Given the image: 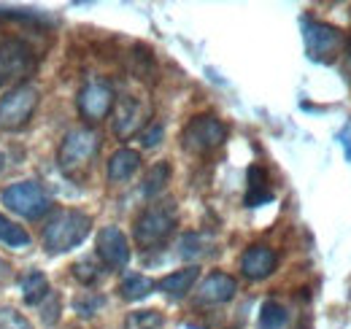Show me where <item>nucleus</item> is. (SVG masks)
<instances>
[{
	"instance_id": "obj_1",
	"label": "nucleus",
	"mask_w": 351,
	"mask_h": 329,
	"mask_svg": "<svg viewBox=\"0 0 351 329\" xmlns=\"http://www.w3.org/2000/svg\"><path fill=\"white\" fill-rule=\"evenodd\" d=\"M92 232V219L76 208H60L51 210L44 227V248L49 254H65L71 248L82 246Z\"/></svg>"
},
{
	"instance_id": "obj_2",
	"label": "nucleus",
	"mask_w": 351,
	"mask_h": 329,
	"mask_svg": "<svg viewBox=\"0 0 351 329\" xmlns=\"http://www.w3.org/2000/svg\"><path fill=\"white\" fill-rule=\"evenodd\" d=\"M97 151H100V135L89 127H76L62 138L57 151V164L68 178H84Z\"/></svg>"
},
{
	"instance_id": "obj_3",
	"label": "nucleus",
	"mask_w": 351,
	"mask_h": 329,
	"mask_svg": "<svg viewBox=\"0 0 351 329\" xmlns=\"http://www.w3.org/2000/svg\"><path fill=\"white\" fill-rule=\"evenodd\" d=\"M346 33L327 25V22H319V19H303V41H306V54L311 62H322V65H330L338 60L341 51H346Z\"/></svg>"
},
{
	"instance_id": "obj_4",
	"label": "nucleus",
	"mask_w": 351,
	"mask_h": 329,
	"mask_svg": "<svg viewBox=\"0 0 351 329\" xmlns=\"http://www.w3.org/2000/svg\"><path fill=\"white\" fill-rule=\"evenodd\" d=\"M178 216H176L173 203H157L149 206L138 219H135V243L141 248H154L162 246L171 235H173Z\"/></svg>"
},
{
	"instance_id": "obj_5",
	"label": "nucleus",
	"mask_w": 351,
	"mask_h": 329,
	"mask_svg": "<svg viewBox=\"0 0 351 329\" xmlns=\"http://www.w3.org/2000/svg\"><path fill=\"white\" fill-rule=\"evenodd\" d=\"M38 89L33 84H16L0 97V130L16 132L33 119L38 108Z\"/></svg>"
},
{
	"instance_id": "obj_6",
	"label": "nucleus",
	"mask_w": 351,
	"mask_h": 329,
	"mask_svg": "<svg viewBox=\"0 0 351 329\" xmlns=\"http://www.w3.org/2000/svg\"><path fill=\"white\" fill-rule=\"evenodd\" d=\"M3 203L8 206V210H14L22 219H41L51 210V197L46 195V189L38 181H16L11 186L3 189Z\"/></svg>"
},
{
	"instance_id": "obj_7",
	"label": "nucleus",
	"mask_w": 351,
	"mask_h": 329,
	"mask_svg": "<svg viewBox=\"0 0 351 329\" xmlns=\"http://www.w3.org/2000/svg\"><path fill=\"white\" fill-rule=\"evenodd\" d=\"M224 141H227V127L211 114H200V117L189 119V124L181 132V143L192 154H208V151L219 149Z\"/></svg>"
},
{
	"instance_id": "obj_8",
	"label": "nucleus",
	"mask_w": 351,
	"mask_h": 329,
	"mask_svg": "<svg viewBox=\"0 0 351 329\" xmlns=\"http://www.w3.org/2000/svg\"><path fill=\"white\" fill-rule=\"evenodd\" d=\"M36 68V54L30 43L22 38H3L0 41V84L25 79Z\"/></svg>"
},
{
	"instance_id": "obj_9",
	"label": "nucleus",
	"mask_w": 351,
	"mask_h": 329,
	"mask_svg": "<svg viewBox=\"0 0 351 329\" xmlns=\"http://www.w3.org/2000/svg\"><path fill=\"white\" fill-rule=\"evenodd\" d=\"M149 114H152V108H149V103H146L143 97H135V95L119 97V103H117V108H114V124H111L114 135H117L119 141L132 138L138 130L146 127Z\"/></svg>"
},
{
	"instance_id": "obj_10",
	"label": "nucleus",
	"mask_w": 351,
	"mask_h": 329,
	"mask_svg": "<svg viewBox=\"0 0 351 329\" xmlns=\"http://www.w3.org/2000/svg\"><path fill=\"white\" fill-rule=\"evenodd\" d=\"M79 114L87 119V122H100L111 114L114 108V89L108 82H87L79 92Z\"/></svg>"
},
{
	"instance_id": "obj_11",
	"label": "nucleus",
	"mask_w": 351,
	"mask_h": 329,
	"mask_svg": "<svg viewBox=\"0 0 351 329\" xmlns=\"http://www.w3.org/2000/svg\"><path fill=\"white\" fill-rule=\"evenodd\" d=\"M97 256L108 270H122L130 262V243L119 227H103L97 232Z\"/></svg>"
},
{
	"instance_id": "obj_12",
	"label": "nucleus",
	"mask_w": 351,
	"mask_h": 329,
	"mask_svg": "<svg viewBox=\"0 0 351 329\" xmlns=\"http://www.w3.org/2000/svg\"><path fill=\"white\" fill-rule=\"evenodd\" d=\"M276 265H278L276 251L263 246V243L246 248L243 256H241V273H243L249 281H265L267 276L276 273Z\"/></svg>"
},
{
	"instance_id": "obj_13",
	"label": "nucleus",
	"mask_w": 351,
	"mask_h": 329,
	"mask_svg": "<svg viewBox=\"0 0 351 329\" xmlns=\"http://www.w3.org/2000/svg\"><path fill=\"white\" fill-rule=\"evenodd\" d=\"M238 291V281L227 273H211L200 289H197V302L200 305H221V302H230Z\"/></svg>"
},
{
	"instance_id": "obj_14",
	"label": "nucleus",
	"mask_w": 351,
	"mask_h": 329,
	"mask_svg": "<svg viewBox=\"0 0 351 329\" xmlns=\"http://www.w3.org/2000/svg\"><path fill=\"white\" fill-rule=\"evenodd\" d=\"M138 167H141V154L132 151V149H119L108 160V181L111 184H125L138 173Z\"/></svg>"
},
{
	"instance_id": "obj_15",
	"label": "nucleus",
	"mask_w": 351,
	"mask_h": 329,
	"mask_svg": "<svg viewBox=\"0 0 351 329\" xmlns=\"http://www.w3.org/2000/svg\"><path fill=\"white\" fill-rule=\"evenodd\" d=\"M200 278V270L192 265V267H184V270H176L171 276H165L157 289L165 294V297H171V300H181V297H186L192 287H195V281Z\"/></svg>"
},
{
	"instance_id": "obj_16",
	"label": "nucleus",
	"mask_w": 351,
	"mask_h": 329,
	"mask_svg": "<svg viewBox=\"0 0 351 329\" xmlns=\"http://www.w3.org/2000/svg\"><path fill=\"white\" fill-rule=\"evenodd\" d=\"M273 200V189H270V178L263 164H252L249 167V186H246V206L257 208Z\"/></svg>"
},
{
	"instance_id": "obj_17",
	"label": "nucleus",
	"mask_w": 351,
	"mask_h": 329,
	"mask_svg": "<svg viewBox=\"0 0 351 329\" xmlns=\"http://www.w3.org/2000/svg\"><path fill=\"white\" fill-rule=\"evenodd\" d=\"M168 181H171V164L168 162L152 164L149 173L143 175V186H141L143 197H157V195L168 186Z\"/></svg>"
},
{
	"instance_id": "obj_18",
	"label": "nucleus",
	"mask_w": 351,
	"mask_h": 329,
	"mask_svg": "<svg viewBox=\"0 0 351 329\" xmlns=\"http://www.w3.org/2000/svg\"><path fill=\"white\" fill-rule=\"evenodd\" d=\"M49 294H51L49 281H46L44 273H38V270H33V273L22 281V300H25L27 305H41Z\"/></svg>"
},
{
	"instance_id": "obj_19",
	"label": "nucleus",
	"mask_w": 351,
	"mask_h": 329,
	"mask_svg": "<svg viewBox=\"0 0 351 329\" xmlns=\"http://www.w3.org/2000/svg\"><path fill=\"white\" fill-rule=\"evenodd\" d=\"M154 289H157V284H154L152 278H146V276H128V278L122 281V287H119V294H122V300H128V302H138V300L149 297Z\"/></svg>"
},
{
	"instance_id": "obj_20",
	"label": "nucleus",
	"mask_w": 351,
	"mask_h": 329,
	"mask_svg": "<svg viewBox=\"0 0 351 329\" xmlns=\"http://www.w3.org/2000/svg\"><path fill=\"white\" fill-rule=\"evenodd\" d=\"M289 324V313L281 302L267 300L260 308V329H287Z\"/></svg>"
},
{
	"instance_id": "obj_21",
	"label": "nucleus",
	"mask_w": 351,
	"mask_h": 329,
	"mask_svg": "<svg viewBox=\"0 0 351 329\" xmlns=\"http://www.w3.org/2000/svg\"><path fill=\"white\" fill-rule=\"evenodd\" d=\"M0 243L8 248H25L30 243V235H27L19 224L8 221V219L0 213Z\"/></svg>"
},
{
	"instance_id": "obj_22",
	"label": "nucleus",
	"mask_w": 351,
	"mask_h": 329,
	"mask_svg": "<svg viewBox=\"0 0 351 329\" xmlns=\"http://www.w3.org/2000/svg\"><path fill=\"white\" fill-rule=\"evenodd\" d=\"M165 319L157 310H135L128 316V329H162Z\"/></svg>"
},
{
	"instance_id": "obj_23",
	"label": "nucleus",
	"mask_w": 351,
	"mask_h": 329,
	"mask_svg": "<svg viewBox=\"0 0 351 329\" xmlns=\"http://www.w3.org/2000/svg\"><path fill=\"white\" fill-rule=\"evenodd\" d=\"M0 329H33V324L14 308H0Z\"/></svg>"
},
{
	"instance_id": "obj_24",
	"label": "nucleus",
	"mask_w": 351,
	"mask_h": 329,
	"mask_svg": "<svg viewBox=\"0 0 351 329\" xmlns=\"http://www.w3.org/2000/svg\"><path fill=\"white\" fill-rule=\"evenodd\" d=\"M206 241L200 235H184L181 243H178V254L181 256H203L206 254Z\"/></svg>"
},
{
	"instance_id": "obj_25",
	"label": "nucleus",
	"mask_w": 351,
	"mask_h": 329,
	"mask_svg": "<svg viewBox=\"0 0 351 329\" xmlns=\"http://www.w3.org/2000/svg\"><path fill=\"white\" fill-rule=\"evenodd\" d=\"M73 276L84 284V287H89V284H95L97 278H100V270L95 267V262H89V259H82V262H76L73 265Z\"/></svg>"
},
{
	"instance_id": "obj_26",
	"label": "nucleus",
	"mask_w": 351,
	"mask_h": 329,
	"mask_svg": "<svg viewBox=\"0 0 351 329\" xmlns=\"http://www.w3.org/2000/svg\"><path fill=\"white\" fill-rule=\"evenodd\" d=\"M100 305H103V297H97V294H82V297L73 302V308H76L79 316H95Z\"/></svg>"
},
{
	"instance_id": "obj_27",
	"label": "nucleus",
	"mask_w": 351,
	"mask_h": 329,
	"mask_svg": "<svg viewBox=\"0 0 351 329\" xmlns=\"http://www.w3.org/2000/svg\"><path fill=\"white\" fill-rule=\"evenodd\" d=\"M0 16H5V19H22V22H49L44 14H38V11H27V8H0Z\"/></svg>"
},
{
	"instance_id": "obj_28",
	"label": "nucleus",
	"mask_w": 351,
	"mask_h": 329,
	"mask_svg": "<svg viewBox=\"0 0 351 329\" xmlns=\"http://www.w3.org/2000/svg\"><path fill=\"white\" fill-rule=\"evenodd\" d=\"M162 124H152L149 130H143V135H141V143H143V149H154L160 141H162Z\"/></svg>"
},
{
	"instance_id": "obj_29",
	"label": "nucleus",
	"mask_w": 351,
	"mask_h": 329,
	"mask_svg": "<svg viewBox=\"0 0 351 329\" xmlns=\"http://www.w3.org/2000/svg\"><path fill=\"white\" fill-rule=\"evenodd\" d=\"M8 278H11V267H8V265L0 259V289L8 284Z\"/></svg>"
},
{
	"instance_id": "obj_30",
	"label": "nucleus",
	"mask_w": 351,
	"mask_h": 329,
	"mask_svg": "<svg viewBox=\"0 0 351 329\" xmlns=\"http://www.w3.org/2000/svg\"><path fill=\"white\" fill-rule=\"evenodd\" d=\"M341 143H346V157L351 160V124L341 132Z\"/></svg>"
},
{
	"instance_id": "obj_31",
	"label": "nucleus",
	"mask_w": 351,
	"mask_h": 329,
	"mask_svg": "<svg viewBox=\"0 0 351 329\" xmlns=\"http://www.w3.org/2000/svg\"><path fill=\"white\" fill-rule=\"evenodd\" d=\"M346 57H349V62H351V36L346 38Z\"/></svg>"
}]
</instances>
